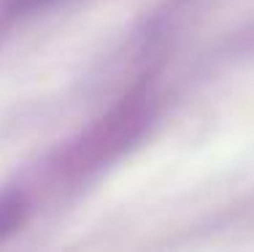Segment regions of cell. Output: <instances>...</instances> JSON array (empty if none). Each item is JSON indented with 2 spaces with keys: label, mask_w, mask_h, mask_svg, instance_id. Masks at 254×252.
<instances>
[{
  "label": "cell",
  "mask_w": 254,
  "mask_h": 252,
  "mask_svg": "<svg viewBox=\"0 0 254 252\" xmlns=\"http://www.w3.org/2000/svg\"><path fill=\"white\" fill-rule=\"evenodd\" d=\"M22 223H25V201L16 193L0 195V239L11 236Z\"/></svg>",
  "instance_id": "obj_1"
},
{
  "label": "cell",
  "mask_w": 254,
  "mask_h": 252,
  "mask_svg": "<svg viewBox=\"0 0 254 252\" xmlns=\"http://www.w3.org/2000/svg\"><path fill=\"white\" fill-rule=\"evenodd\" d=\"M49 3V0H8V5L14 11H30V8H38V5Z\"/></svg>",
  "instance_id": "obj_2"
}]
</instances>
